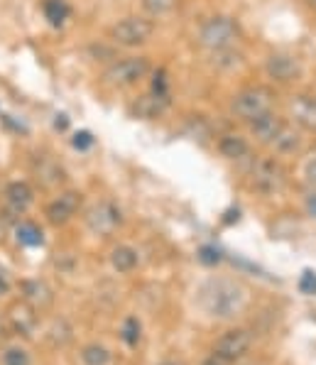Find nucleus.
Returning a JSON list of instances; mask_svg holds the SVG:
<instances>
[{
  "mask_svg": "<svg viewBox=\"0 0 316 365\" xmlns=\"http://www.w3.org/2000/svg\"><path fill=\"white\" fill-rule=\"evenodd\" d=\"M245 302H248V294L245 287L235 280H226V277H218V280H208L199 289V304L213 319H233L243 311Z\"/></svg>",
  "mask_w": 316,
  "mask_h": 365,
  "instance_id": "1",
  "label": "nucleus"
},
{
  "mask_svg": "<svg viewBox=\"0 0 316 365\" xmlns=\"http://www.w3.org/2000/svg\"><path fill=\"white\" fill-rule=\"evenodd\" d=\"M275 99H277L275 91L267 89V86H248V89H243L233 99L230 111H233V116H238L250 123L253 118H258L262 113L275 108Z\"/></svg>",
  "mask_w": 316,
  "mask_h": 365,
  "instance_id": "2",
  "label": "nucleus"
},
{
  "mask_svg": "<svg viewBox=\"0 0 316 365\" xmlns=\"http://www.w3.org/2000/svg\"><path fill=\"white\" fill-rule=\"evenodd\" d=\"M240 40V28L235 20L230 18H211L203 23V28L199 32V42L201 47H206L208 52H221V50H230L235 47V42Z\"/></svg>",
  "mask_w": 316,
  "mask_h": 365,
  "instance_id": "3",
  "label": "nucleus"
},
{
  "mask_svg": "<svg viewBox=\"0 0 316 365\" xmlns=\"http://www.w3.org/2000/svg\"><path fill=\"white\" fill-rule=\"evenodd\" d=\"M149 72V62L145 57H125L118 59L103 72V82L108 86H118V89H125V86H135L140 79L147 77Z\"/></svg>",
  "mask_w": 316,
  "mask_h": 365,
  "instance_id": "4",
  "label": "nucleus"
},
{
  "mask_svg": "<svg viewBox=\"0 0 316 365\" xmlns=\"http://www.w3.org/2000/svg\"><path fill=\"white\" fill-rule=\"evenodd\" d=\"M154 32L152 20L140 18V15H130V18H123L111 28V40L120 47H140L145 42H149Z\"/></svg>",
  "mask_w": 316,
  "mask_h": 365,
  "instance_id": "5",
  "label": "nucleus"
},
{
  "mask_svg": "<svg viewBox=\"0 0 316 365\" xmlns=\"http://www.w3.org/2000/svg\"><path fill=\"white\" fill-rule=\"evenodd\" d=\"M287 181V172L277 159H258L250 169V184H253L255 191L260 194H277V191L285 186Z\"/></svg>",
  "mask_w": 316,
  "mask_h": 365,
  "instance_id": "6",
  "label": "nucleus"
},
{
  "mask_svg": "<svg viewBox=\"0 0 316 365\" xmlns=\"http://www.w3.org/2000/svg\"><path fill=\"white\" fill-rule=\"evenodd\" d=\"M250 346H253V334L248 329H230L216 341L213 353L226 358L228 363H235L250 351Z\"/></svg>",
  "mask_w": 316,
  "mask_h": 365,
  "instance_id": "7",
  "label": "nucleus"
},
{
  "mask_svg": "<svg viewBox=\"0 0 316 365\" xmlns=\"http://www.w3.org/2000/svg\"><path fill=\"white\" fill-rule=\"evenodd\" d=\"M120 221H123L120 211H118V206L111 201L94 203L86 213V225L91 228V233H96V235H111L118 225H120Z\"/></svg>",
  "mask_w": 316,
  "mask_h": 365,
  "instance_id": "8",
  "label": "nucleus"
},
{
  "mask_svg": "<svg viewBox=\"0 0 316 365\" xmlns=\"http://www.w3.org/2000/svg\"><path fill=\"white\" fill-rule=\"evenodd\" d=\"M265 72H267V77L275 79V82L289 84V82H294V79H299V74H302V62H299L294 55L277 52V55H272L267 59Z\"/></svg>",
  "mask_w": 316,
  "mask_h": 365,
  "instance_id": "9",
  "label": "nucleus"
},
{
  "mask_svg": "<svg viewBox=\"0 0 316 365\" xmlns=\"http://www.w3.org/2000/svg\"><path fill=\"white\" fill-rule=\"evenodd\" d=\"M79 206H81V194H77V191H64V194H59L55 201L47 206V218H50V223L62 225L77 216Z\"/></svg>",
  "mask_w": 316,
  "mask_h": 365,
  "instance_id": "10",
  "label": "nucleus"
},
{
  "mask_svg": "<svg viewBox=\"0 0 316 365\" xmlns=\"http://www.w3.org/2000/svg\"><path fill=\"white\" fill-rule=\"evenodd\" d=\"M169 106V94H157V91H149V94L140 96V99L132 101L130 111L135 118L140 120H152V118H159Z\"/></svg>",
  "mask_w": 316,
  "mask_h": 365,
  "instance_id": "11",
  "label": "nucleus"
},
{
  "mask_svg": "<svg viewBox=\"0 0 316 365\" xmlns=\"http://www.w3.org/2000/svg\"><path fill=\"white\" fill-rule=\"evenodd\" d=\"M282 128H285V118H280L275 111H267L250 120V133L265 145H272V140L280 135Z\"/></svg>",
  "mask_w": 316,
  "mask_h": 365,
  "instance_id": "12",
  "label": "nucleus"
},
{
  "mask_svg": "<svg viewBox=\"0 0 316 365\" xmlns=\"http://www.w3.org/2000/svg\"><path fill=\"white\" fill-rule=\"evenodd\" d=\"M289 113H292L294 123L307 130H316V96L299 94L289 101Z\"/></svg>",
  "mask_w": 316,
  "mask_h": 365,
  "instance_id": "13",
  "label": "nucleus"
},
{
  "mask_svg": "<svg viewBox=\"0 0 316 365\" xmlns=\"http://www.w3.org/2000/svg\"><path fill=\"white\" fill-rule=\"evenodd\" d=\"M32 201H35V191H32V186L28 181H13V184H8V189H5V203H8V211L15 213V216H20V213H25L28 208L32 206Z\"/></svg>",
  "mask_w": 316,
  "mask_h": 365,
  "instance_id": "14",
  "label": "nucleus"
},
{
  "mask_svg": "<svg viewBox=\"0 0 316 365\" xmlns=\"http://www.w3.org/2000/svg\"><path fill=\"white\" fill-rule=\"evenodd\" d=\"M23 297L35 311L50 309L52 302H55V292H52V287L47 282H42V280L23 282Z\"/></svg>",
  "mask_w": 316,
  "mask_h": 365,
  "instance_id": "15",
  "label": "nucleus"
},
{
  "mask_svg": "<svg viewBox=\"0 0 316 365\" xmlns=\"http://www.w3.org/2000/svg\"><path fill=\"white\" fill-rule=\"evenodd\" d=\"M32 172H35L37 181H40L45 189H55V186H59L64 181V169L59 167V162H55L52 157H35Z\"/></svg>",
  "mask_w": 316,
  "mask_h": 365,
  "instance_id": "16",
  "label": "nucleus"
},
{
  "mask_svg": "<svg viewBox=\"0 0 316 365\" xmlns=\"http://www.w3.org/2000/svg\"><path fill=\"white\" fill-rule=\"evenodd\" d=\"M218 150H221V155L226 159H243L250 147L248 142H245V137L235 135V133H228V135H223L221 140H218Z\"/></svg>",
  "mask_w": 316,
  "mask_h": 365,
  "instance_id": "17",
  "label": "nucleus"
},
{
  "mask_svg": "<svg viewBox=\"0 0 316 365\" xmlns=\"http://www.w3.org/2000/svg\"><path fill=\"white\" fill-rule=\"evenodd\" d=\"M111 265L118 272H132L137 267V253L130 245H118L113 253H111Z\"/></svg>",
  "mask_w": 316,
  "mask_h": 365,
  "instance_id": "18",
  "label": "nucleus"
},
{
  "mask_svg": "<svg viewBox=\"0 0 316 365\" xmlns=\"http://www.w3.org/2000/svg\"><path fill=\"white\" fill-rule=\"evenodd\" d=\"M272 145H275V150H280V152H294V150L302 145V135H299L297 128H292L285 123V128H282L280 135L272 140Z\"/></svg>",
  "mask_w": 316,
  "mask_h": 365,
  "instance_id": "19",
  "label": "nucleus"
},
{
  "mask_svg": "<svg viewBox=\"0 0 316 365\" xmlns=\"http://www.w3.org/2000/svg\"><path fill=\"white\" fill-rule=\"evenodd\" d=\"M42 10H45V18L50 20L52 25H62L64 20L69 18V5L64 3V0H45Z\"/></svg>",
  "mask_w": 316,
  "mask_h": 365,
  "instance_id": "20",
  "label": "nucleus"
},
{
  "mask_svg": "<svg viewBox=\"0 0 316 365\" xmlns=\"http://www.w3.org/2000/svg\"><path fill=\"white\" fill-rule=\"evenodd\" d=\"M15 233H18V240L23 245H30V248H35V245H42V230L37 228L35 223H20L18 228H15Z\"/></svg>",
  "mask_w": 316,
  "mask_h": 365,
  "instance_id": "21",
  "label": "nucleus"
},
{
  "mask_svg": "<svg viewBox=\"0 0 316 365\" xmlns=\"http://www.w3.org/2000/svg\"><path fill=\"white\" fill-rule=\"evenodd\" d=\"M81 361L86 365H108L111 353L103 346H98V343H91V346L81 351Z\"/></svg>",
  "mask_w": 316,
  "mask_h": 365,
  "instance_id": "22",
  "label": "nucleus"
},
{
  "mask_svg": "<svg viewBox=\"0 0 316 365\" xmlns=\"http://www.w3.org/2000/svg\"><path fill=\"white\" fill-rule=\"evenodd\" d=\"M179 5V0H142L145 13H149L152 18H162V15H169L172 10Z\"/></svg>",
  "mask_w": 316,
  "mask_h": 365,
  "instance_id": "23",
  "label": "nucleus"
},
{
  "mask_svg": "<svg viewBox=\"0 0 316 365\" xmlns=\"http://www.w3.org/2000/svg\"><path fill=\"white\" fill-rule=\"evenodd\" d=\"M0 363L3 365H30V353L25 351V348L20 346H10L3 351V356H0Z\"/></svg>",
  "mask_w": 316,
  "mask_h": 365,
  "instance_id": "24",
  "label": "nucleus"
},
{
  "mask_svg": "<svg viewBox=\"0 0 316 365\" xmlns=\"http://www.w3.org/2000/svg\"><path fill=\"white\" fill-rule=\"evenodd\" d=\"M140 331H142L140 321H137L135 316H128L125 324H123L120 336H123V341H125L128 346H137V341H140Z\"/></svg>",
  "mask_w": 316,
  "mask_h": 365,
  "instance_id": "25",
  "label": "nucleus"
},
{
  "mask_svg": "<svg viewBox=\"0 0 316 365\" xmlns=\"http://www.w3.org/2000/svg\"><path fill=\"white\" fill-rule=\"evenodd\" d=\"M199 262L201 265H208V267L218 265V262H221V250L213 248V245H203L199 250Z\"/></svg>",
  "mask_w": 316,
  "mask_h": 365,
  "instance_id": "26",
  "label": "nucleus"
},
{
  "mask_svg": "<svg viewBox=\"0 0 316 365\" xmlns=\"http://www.w3.org/2000/svg\"><path fill=\"white\" fill-rule=\"evenodd\" d=\"M299 289H302L304 294H314L316 292V275L314 272H304L302 275V282H299Z\"/></svg>",
  "mask_w": 316,
  "mask_h": 365,
  "instance_id": "27",
  "label": "nucleus"
},
{
  "mask_svg": "<svg viewBox=\"0 0 316 365\" xmlns=\"http://www.w3.org/2000/svg\"><path fill=\"white\" fill-rule=\"evenodd\" d=\"M74 147L77 150H89L91 145H94V135H91V133H86V130H81V133H77V135H74Z\"/></svg>",
  "mask_w": 316,
  "mask_h": 365,
  "instance_id": "28",
  "label": "nucleus"
},
{
  "mask_svg": "<svg viewBox=\"0 0 316 365\" xmlns=\"http://www.w3.org/2000/svg\"><path fill=\"white\" fill-rule=\"evenodd\" d=\"M201 365H230V363L226 361V358H221V356H216V353H211V356H208Z\"/></svg>",
  "mask_w": 316,
  "mask_h": 365,
  "instance_id": "29",
  "label": "nucleus"
},
{
  "mask_svg": "<svg viewBox=\"0 0 316 365\" xmlns=\"http://www.w3.org/2000/svg\"><path fill=\"white\" fill-rule=\"evenodd\" d=\"M307 179L312 181V184H316V157L307 164Z\"/></svg>",
  "mask_w": 316,
  "mask_h": 365,
  "instance_id": "30",
  "label": "nucleus"
},
{
  "mask_svg": "<svg viewBox=\"0 0 316 365\" xmlns=\"http://www.w3.org/2000/svg\"><path fill=\"white\" fill-rule=\"evenodd\" d=\"M8 289H10V282H8V277H5V272L0 270V297L8 294Z\"/></svg>",
  "mask_w": 316,
  "mask_h": 365,
  "instance_id": "31",
  "label": "nucleus"
},
{
  "mask_svg": "<svg viewBox=\"0 0 316 365\" xmlns=\"http://www.w3.org/2000/svg\"><path fill=\"white\" fill-rule=\"evenodd\" d=\"M307 211L316 218V194H312V196L307 198Z\"/></svg>",
  "mask_w": 316,
  "mask_h": 365,
  "instance_id": "32",
  "label": "nucleus"
},
{
  "mask_svg": "<svg viewBox=\"0 0 316 365\" xmlns=\"http://www.w3.org/2000/svg\"><path fill=\"white\" fill-rule=\"evenodd\" d=\"M162 365H176V363H162Z\"/></svg>",
  "mask_w": 316,
  "mask_h": 365,
  "instance_id": "33",
  "label": "nucleus"
},
{
  "mask_svg": "<svg viewBox=\"0 0 316 365\" xmlns=\"http://www.w3.org/2000/svg\"><path fill=\"white\" fill-rule=\"evenodd\" d=\"M248 365H260V363H248Z\"/></svg>",
  "mask_w": 316,
  "mask_h": 365,
  "instance_id": "34",
  "label": "nucleus"
}]
</instances>
